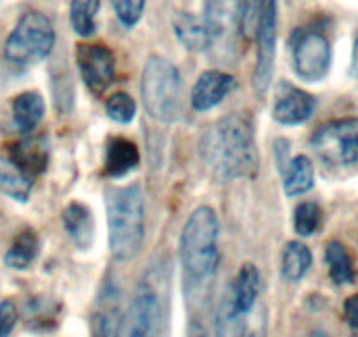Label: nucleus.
I'll return each instance as SVG.
<instances>
[{"label":"nucleus","mask_w":358,"mask_h":337,"mask_svg":"<svg viewBox=\"0 0 358 337\" xmlns=\"http://www.w3.org/2000/svg\"><path fill=\"white\" fill-rule=\"evenodd\" d=\"M99 8H101V0H72L71 23L79 37H90L95 32Z\"/></svg>","instance_id":"obj_25"},{"label":"nucleus","mask_w":358,"mask_h":337,"mask_svg":"<svg viewBox=\"0 0 358 337\" xmlns=\"http://www.w3.org/2000/svg\"><path fill=\"white\" fill-rule=\"evenodd\" d=\"M37 255H39V237L32 229H25L13 241L4 257V262L9 269L25 271L32 266Z\"/></svg>","instance_id":"obj_21"},{"label":"nucleus","mask_w":358,"mask_h":337,"mask_svg":"<svg viewBox=\"0 0 358 337\" xmlns=\"http://www.w3.org/2000/svg\"><path fill=\"white\" fill-rule=\"evenodd\" d=\"M18 322V309L11 301L0 302V337H9Z\"/></svg>","instance_id":"obj_33"},{"label":"nucleus","mask_w":358,"mask_h":337,"mask_svg":"<svg viewBox=\"0 0 358 337\" xmlns=\"http://www.w3.org/2000/svg\"><path fill=\"white\" fill-rule=\"evenodd\" d=\"M332 60L330 43L322 32L304 30L294 41V69L302 81L315 83L327 76Z\"/></svg>","instance_id":"obj_9"},{"label":"nucleus","mask_w":358,"mask_h":337,"mask_svg":"<svg viewBox=\"0 0 358 337\" xmlns=\"http://www.w3.org/2000/svg\"><path fill=\"white\" fill-rule=\"evenodd\" d=\"M141 97L148 115L155 120L162 123L178 122L183 116L178 67L164 57H151L143 72Z\"/></svg>","instance_id":"obj_4"},{"label":"nucleus","mask_w":358,"mask_h":337,"mask_svg":"<svg viewBox=\"0 0 358 337\" xmlns=\"http://www.w3.org/2000/svg\"><path fill=\"white\" fill-rule=\"evenodd\" d=\"M241 16L243 0H206L204 23L211 37V46L225 43L241 30Z\"/></svg>","instance_id":"obj_11"},{"label":"nucleus","mask_w":358,"mask_h":337,"mask_svg":"<svg viewBox=\"0 0 358 337\" xmlns=\"http://www.w3.org/2000/svg\"><path fill=\"white\" fill-rule=\"evenodd\" d=\"M308 337H325V336H323L322 332H313L311 336H308Z\"/></svg>","instance_id":"obj_37"},{"label":"nucleus","mask_w":358,"mask_h":337,"mask_svg":"<svg viewBox=\"0 0 358 337\" xmlns=\"http://www.w3.org/2000/svg\"><path fill=\"white\" fill-rule=\"evenodd\" d=\"M160 327L162 308L157 292L141 285L120 322L116 337H158Z\"/></svg>","instance_id":"obj_8"},{"label":"nucleus","mask_w":358,"mask_h":337,"mask_svg":"<svg viewBox=\"0 0 358 337\" xmlns=\"http://www.w3.org/2000/svg\"><path fill=\"white\" fill-rule=\"evenodd\" d=\"M46 113V104L37 92H25L13 101V118L22 132L29 134L36 129Z\"/></svg>","instance_id":"obj_20"},{"label":"nucleus","mask_w":358,"mask_h":337,"mask_svg":"<svg viewBox=\"0 0 358 337\" xmlns=\"http://www.w3.org/2000/svg\"><path fill=\"white\" fill-rule=\"evenodd\" d=\"M262 288V278L260 271L255 264H244L241 267L239 274L232 285L229 287L230 295H232V302L239 315H248L253 309L255 302H257L258 295H260Z\"/></svg>","instance_id":"obj_17"},{"label":"nucleus","mask_w":358,"mask_h":337,"mask_svg":"<svg viewBox=\"0 0 358 337\" xmlns=\"http://www.w3.org/2000/svg\"><path fill=\"white\" fill-rule=\"evenodd\" d=\"M139 148L134 141L125 137H113L106 148L104 168L111 178H123L139 165Z\"/></svg>","instance_id":"obj_16"},{"label":"nucleus","mask_w":358,"mask_h":337,"mask_svg":"<svg viewBox=\"0 0 358 337\" xmlns=\"http://www.w3.org/2000/svg\"><path fill=\"white\" fill-rule=\"evenodd\" d=\"M265 0H243V16H241V32L246 39H253L257 34L258 20H260L262 9Z\"/></svg>","instance_id":"obj_30"},{"label":"nucleus","mask_w":358,"mask_h":337,"mask_svg":"<svg viewBox=\"0 0 358 337\" xmlns=\"http://www.w3.org/2000/svg\"><path fill=\"white\" fill-rule=\"evenodd\" d=\"M325 262L329 266L330 280L336 285L353 283L355 267L350 253L339 241H330L325 248Z\"/></svg>","instance_id":"obj_24"},{"label":"nucleus","mask_w":358,"mask_h":337,"mask_svg":"<svg viewBox=\"0 0 358 337\" xmlns=\"http://www.w3.org/2000/svg\"><path fill=\"white\" fill-rule=\"evenodd\" d=\"M344 318L350 323V327L358 329V294L351 295L344 302Z\"/></svg>","instance_id":"obj_34"},{"label":"nucleus","mask_w":358,"mask_h":337,"mask_svg":"<svg viewBox=\"0 0 358 337\" xmlns=\"http://www.w3.org/2000/svg\"><path fill=\"white\" fill-rule=\"evenodd\" d=\"M34 187V178L9 157H0V192L18 202H27Z\"/></svg>","instance_id":"obj_19"},{"label":"nucleus","mask_w":358,"mask_h":337,"mask_svg":"<svg viewBox=\"0 0 358 337\" xmlns=\"http://www.w3.org/2000/svg\"><path fill=\"white\" fill-rule=\"evenodd\" d=\"M137 106L136 101L125 92L113 94L106 102V113L109 118L116 123H130L136 116Z\"/></svg>","instance_id":"obj_29"},{"label":"nucleus","mask_w":358,"mask_h":337,"mask_svg":"<svg viewBox=\"0 0 358 337\" xmlns=\"http://www.w3.org/2000/svg\"><path fill=\"white\" fill-rule=\"evenodd\" d=\"M315 187V167L309 157L299 155L288 165L285 173V194L288 197L308 194Z\"/></svg>","instance_id":"obj_22"},{"label":"nucleus","mask_w":358,"mask_h":337,"mask_svg":"<svg viewBox=\"0 0 358 337\" xmlns=\"http://www.w3.org/2000/svg\"><path fill=\"white\" fill-rule=\"evenodd\" d=\"M146 0H113L116 16L125 27H134L143 16Z\"/></svg>","instance_id":"obj_31"},{"label":"nucleus","mask_w":358,"mask_h":337,"mask_svg":"<svg viewBox=\"0 0 358 337\" xmlns=\"http://www.w3.org/2000/svg\"><path fill=\"white\" fill-rule=\"evenodd\" d=\"M315 153L334 167L358 164V118H343L320 127L311 139Z\"/></svg>","instance_id":"obj_6"},{"label":"nucleus","mask_w":358,"mask_h":337,"mask_svg":"<svg viewBox=\"0 0 358 337\" xmlns=\"http://www.w3.org/2000/svg\"><path fill=\"white\" fill-rule=\"evenodd\" d=\"M58 309L55 308L53 301L48 299H36L27 306V320L29 325H34L37 330H43L44 327L51 329L57 323Z\"/></svg>","instance_id":"obj_28"},{"label":"nucleus","mask_w":358,"mask_h":337,"mask_svg":"<svg viewBox=\"0 0 358 337\" xmlns=\"http://www.w3.org/2000/svg\"><path fill=\"white\" fill-rule=\"evenodd\" d=\"M313 264V255L309 248L301 241L287 243L281 257V273L287 281H301Z\"/></svg>","instance_id":"obj_23"},{"label":"nucleus","mask_w":358,"mask_h":337,"mask_svg":"<svg viewBox=\"0 0 358 337\" xmlns=\"http://www.w3.org/2000/svg\"><path fill=\"white\" fill-rule=\"evenodd\" d=\"M241 337H260V334L257 330H250V329H244L243 330V336Z\"/></svg>","instance_id":"obj_36"},{"label":"nucleus","mask_w":358,"mask_h":337,"mask_svg":"<svg viewBox=\"0 0 358 337\" xmlns=\"http://www.w3.org/2000/svg\"><path fill=\"white\" fill-rule=\"evenodd\" d=\"M243 318V315H239V311L236 309L232 302V295L230 290L227 288L225 295L222 299V304H220L218 311V337H241L243 332L239 330V320Z\"/></svg>","instance_id":"obj_26"},{"label":"nucleus","mask_w":358,"mask_h":337,"mask_svg":"<svg viewBox=\"0 0 358 337\" xmlns=\"http://www.w3.org/2000/svg\"><path fill=\"white\" fill-rule=\"evenodd\" d=\"M236 88V79L222 71H206L199 76L192 90V108L195 111H209L225 101Z\"/></svg>","instance_id":"obj_12"},{"label":"nucleus","mask_w":358,"mask_h":337,"mask_svg":"<svg viewBox=\"0 0 358 337\" xmlns=\"http://www.w3.org/2000/svg\"><path fill=\"white\" fill-rule=\"evenodd\" d=\"M9 158L29 176L36 178L46 171L50 162V146L44 137H25L9 146Z\"/></svg>","instance_id":"obj_13"},{"label":"nucleus","mask_w":358,"mask_h":337,"mask_svg":"<svg viewBox=\"0 0 358 337\" xmlns=\"http://www.w3.org/2000/svg\"><path fill=\"white\" fill-rule=\"evenodd\" d=\"M316 101L311 94L299 88H287L274 104V120L281 125H301L313 116Z\"/></svg>","instance_id":"obj_14"},{"label":"nucleus","mask_w":358,"mask_h":337,"mask_svg":"<svg viewBox=\"0 0 358 337\" xmlns=\"http://www.w3.org/2000/svg\"><path fill=\"white\" fill-rule=\"evenodd\" d=\"M351 76L358 78V37L353 46V60H351Z\"/></svg>","instance_id":"obj_35"},{"label":"nucleus","mask_w":358,"mask_h":337,"mask_svg":"<svg viewBox=\"0 0 358 337\" xmlns=\"http://www.w3.org/2000/svg\"><path fill=\"white\" fill-rule=\"evenodd\" d=\"M55 46V29L43 13L29 11L20 18L6 41L4 53L11 64L34 65L50 57Z\"/></svg>","instance_id":"obj_5"},{"label":"nucleus","mask_w":358,"mask_h":337,"mask_svg":"<svg viewBox=\"0 0 358 337\" xmlns=\"http://www.w3.org/2000/svg\"><path fill=\"white\" fill-rule=\"evenodd\" d=\"M220 222L208 206L197 208L190 216L179 239V255L192 281L211 280L220 264Z\"/></svg>","instance_id":"obj_3"},{"label":"nucleus","mask_w":358,"mask_h":337,"mask_svg":"<svg viewBox=\"0 0 358 337\" xmlns=\"http://www.w3.org/2000/svg\"><path fill=\"white\" fill-rule=\"evenodd\" d=\"M118 327L115 309L109 308V311L101 309L94 316V337H116L118 336Z\"/></svg>","instance_id":"obj_32"},{"label":"nucleus","mask_w":358,"mask_h":337,"mask_svg":"<svg viewBox=\"0 0 358 337\" xmlns=\"http://www.w3.org/2000/svg\"><path fill=\"white\" fill-rule=\"evenodd\" d=\"M62 222H64L65 232L79 250H88L92 246L95 236V222L94 215L85 204L71 202L62 213Z\"/></svg>","instance_id":"obj_15"},{"label":"nucleus","mask_w":358,"mask_h":337,"mask_svg":"<svg viewBox=\"0 0 358 337\" xmlns=\"http://www.w3.org/2000/svg\"><path fill=\"white\" fill-rule=\"evenodd\" d=\"M201 157L206 167L220 180L255 178L258 173V150L250 120L232 113L213 123L201 137Z\"/></svg>","instance_id":"obj_1"},{"label":"nucleus","mask_w":358,"mask_h":337,"mask_svg":"<svg viewBox=\"0 0 358 337\" xmlns=\"http://www.w3.org/2000/svg\"><path fill=\"white\" fill-rule=\"evenodd\" d=\"M76 62L88 90L101 95L115 81V55L108 46L99 43H81L76 46Z\"/></svg>","instance_id":"obj_10"},{"label":"nucleus","mask_w":358,"mask_h":337,"mask_svg":"<svg viewBox=\"0 0 358 337\" xmlns=\"http://www.w3.org/2000/svg\"><path fill=\"white\" fill-rule=\"evenodd\" d=\"M174 34L178 41L187 48L188 51H204L211 48V37H209L208 27H206L204 18L190 15V13H178L174 16Z\"/></svg>","instance_id":"obj_18"},{"label":"nucleus","mask_w":358,"mask_h":337,"mask_svg":"<svg viewBox=\"0 0 358 337\" xmlns=\"http://www.w3.org/2000/svg\"><path fill=\"white\" fill-rule=\"evenodd\" d=\"M276 27H278V0H265L257 27V65H255L253 87L258 95L267 94L274 71L276 57Z\"/></svg>","instance_id":"obj_7"},{"label":"nucleus","mask_w":358,"mask_h":337,"mask_svg":"<svg viewBox=\"0 0 358 337\" xmlns=\"http://www.w3.org/2000/svg\"><path fill=\"white\" fill-rule=\"evenodd\" d=\"M322 222V209L316 202H302L295 208L294 213V229L299 236L308 237L318 230Z\"/></svg>","instance_id":"obj_27"},{"label":"nucleus","mask_w":358,"mask_h":337,"mask_svg":"<svg viewBox=\"0 0 358 337\" xmlns=\"http://www.w3.org/2000/svg\"><path fill=\"white\" fill-rule=\"evenodd\" d=\"M109 248L113 259L129 262L143 248L144 197L139 185L115 187L106 192Z\"/></svg>","instance_id":"obj_2"}]
</instances>
